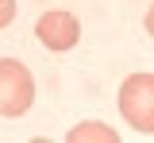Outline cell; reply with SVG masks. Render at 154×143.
<instances>
[{"label": "cell", "instance_id": "cell-5", "mask_svg": "<svg viewBox=\"0 0 154 143\" xmlns=\"http://www.w3.org/2000/svg\"><path fill=\"white\" fill-rule=\"evenodd\" d=\"M16 12H19V8H16V0H0V31H4L8 23L16 20Z\"/></svg>", "mask_w": 154, "mask_h": 143}, {"label": "cell", "instance_id": "cell-4", "mask_svg": "<svg viewBox=\"0 0 154 143\" xmlns=\"http://www.w3.org/2000/svg\"><path fill=\"white\" fill-rule=\"evenodd\" d=\"M66 139L69 143H116L119 135H116V128H108V124H100V120H85V124H77V128H69Z\"/></svg>", "mask_w": 154, "mask_h": 143}, {"label": "cell", "instance_id": "cell-1", "mask_svg": "<svg viewBox=\"0 0 154 143\" xmlns=\"http://www.w3.org/2000/svg\"><path fill=\"white\" fill-rule=\"evenodd\" d=\"M119 112H123V120L131 124L139 135L154 132V74L150 70L131 74L119 85Z\"/></svg>", "mask_w": 154, "mask_h": 143}, {"label": "cell", "instance_id": "cell-2", "mask_svg": "<svg viewBox=\"0 0 154 143\" xmlns=\"http://www.w3.org/2000/svg\"><path fill=\"white\" fill-rule=\"evenodd\" d=\"M35 104V78L16 58H0V116H23Z\"/></svg>", "mask_w": 154, "mask_h": 143}, {"label": "cell", "instance_id": "cell-3", "mask_svg": "<svg viewBox=\"0 0 154 143\" xmlns=\"http://www.w3.org/2000/svg\"><path fill=\"white\" fill-rule=\"evenodd\" d=\"M35 35H38V43H42L46 50L66 54V50H73L77 39H81V23H77L73 12H62V8H54V12H42V16H38Z\"/></svg>", "mask_w": 154, "mask_h": 143}]
</instances>
